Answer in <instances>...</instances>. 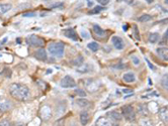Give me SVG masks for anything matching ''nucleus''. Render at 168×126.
Masks as SVG:
<instances>
[{
	"label": "nucleus",
	"mask_w": 168,
	"mask_h": 126,
	"mask_svg": "<svg viewBox=\"0 0 168 126\" xmlns=\"http://www.w3.org/2000/svg\"><path fill=\"white\" fill-rule=\"evenodd\" d=\"M103 9H104V7H101V6H95L91 11H89V14H97V13H100Z\"/></svg>",
	"instance_id": "obj_26"
},
{
	"label": "nucleus",
	"mask_w": 168,
	"mask_h": 126,
	"mask_svg": "<svg viewBox=\"0 0 168 126\" xmlns=\"http://www.w3.org/2000/svg\"><path fill=\"white\" fill-rule=\"evenodd\" d=\"M60 86L65 89L74 88V87L76 86V83H75L74 79L71 76H65L61 81H60Z\"/></svg>",
	"instance_id": "obj_5"
},
{
	"label": "nucleus",
	"mask_w": 168,
	"mask_h": 126,
	"mask_svg": "<svg viewBox=\"0 0 168 126\" xmlns=\"http://www.w3.org/2000/svg\"><path fill=\"white\" fill-rule=\"evenodd\" d=\"M161 85L164 89L168 90V75H165V76L162 77L161 79Z\"/></svg>",
	"instance_id": "obj_25"
},
{
	"label": "nucleus",
	"mask_w": 168,
	"mask_h": 126,
	"mask_svg": "<svg viewBox=\"0 0 168 126\" xmlns=\"http://www.w3.org/2000/svg\"><path fill=\"white\" fill-rule=\"evenodd\" d=\"M43 1H49V0H43Z\"/></svg>",
	"instance_id": "obj_41"
},
{
	"label": "nucleus",
	"mask_w": 168,
	"mask_h": 126,
	"mask_svg": "<svg viewBox=\"0 0 168 126\" xmlns=\"http://www.w3.org/2000/svg\"><path fill=\"white\" fill-rule=\"evenodd\" d=\"M157 53L163 61H168V49L167 47H158L157 49Z\"/></svg>",
	"instance_id": "obj_11"
},
{
	"label": "nucleus",
	"mask_w": 168,
	"mask_h": 126,
	"mask_svg": "<svg viewBox=\"0 0 168 126\" xmlns=\"http://www.w3.org/2000/svg\"><path fill=\"white\" fill-rule=\"evenodd\" d=\"M51 7L52 8H63L64 7V3H62V2H58V3L52 4L51 5Z\"/></svg>",
	"instance_id": "obj_29"
},
{
	"label": "nucleus",
	"mask_w": 168,
	"mask_h": 126,
	"mask_svg": "<svg viewBox=\"0 0 168 126\" xmlns=\"http://www.w3.org/2000/svg\"><path fill=\"white\" fill-rule=\"evenodd\" d=\"M12 5L10 3H0V15H3L4 13L8 12L9 10H11Z\"/></svg>",
	"instance_id": "obj_15"
},
{
	"label": "nucleus",
	"mask_w": 168,
	"mask_h": 126,
	"mask_svg": "<svg viewBox=\"0 0 168 126\" xmlns=\"http://www.w3.org/2000/svg\"><path fill=\"white\" fill-rule=\"evenodd\" d=\"M147 62H148V61H147ZM148 66H149V67L151 68V69H154V67H153V66L151 65V63H150V62H148Z\"/></svg>",
	"instance_id": "obj_36"
},
{
	"label": "nucleus",
	"mask_w": 168,
	"mask_h": 126,
	"mask_svg": "<svg viewBox=\"0 0 168 126\" xmlns=\"http://www.w3.org/2000/svg\"><path fill=\"white\" fill-rule=\"evenodd\" d=\"M147 2H148V3H153V2H154V0H146Z\"/></svg>",
	"instance_id": "obj_37"
},
{
	"label": "nucleus",
	"mask_w": 168,
	"mask_h": 126,
	"mask_svg": "<svg viewBox=\"0 0 168 126\" xmlns=\"http://www.w3.org/2000/svg\"><path fill=\"white\" fill-rule=\"evenodd\" d=\"M35 57L37 58L39 61H46L47 60V52H46V50L45 49H39L38 50H35Z\"/></svg>",
	"instance_id": "obj_10"
},
{
	"label": "nucleus",
	"mask_w": 168,
	"mask_h": 126,
	"mask_svg": "<svg viewBox=\"0 0 168 126\" xmlns=\"http://www.w3.org/2000/svg\"><path fill=\"white\" fill-rule=\"evenodd\" d=\"M15 126H25V124H22V123H19V124H16Z\"/></svg>",
	"instance_id": "obj_38"
},
{
	"label": "nucleus",
	"mask_w": 168,
	"mask_h": 126,
	"mask_svg": "<svg viewBox=\"0 0 168 126\" xmlns=\"http://www.w3.org/2000/svg\"><path fill=\"white\" fill-rule=\"evenodd\" d=\"M40 115H41V117H42V118H43L44 120H49V119L51 118V116H52V111H51L50 107L44 106V107L41 109Z\"/></svg>",
	"instance_id": "obj_6"
},
{
	"label": "nucleus",
	"mask_w": 168,
	"mask_h": 126,
	"mask_svg": "<svg viewBox=\"0 0 168 126\" xmlns=\"http://www.w3.org/2000/svg\"><path fill=\"white\" fill-rule=\"evenodd\" d=\"M64 34H65V37H67L68 38H70V40H74V41L79 40V37H78L76 31L72 28H68V29H66V31H64Z\"/></svg>",
	"instance_id": "obj_8"
},
{
	"label": "nucleus",
	"mask_w": 168,
	"mask_h": 126,
	"mask_svg": "<svg viewBox=\"0 0 168 126\" xmlns=\"http://www.w3.org/2000/svg\"><path fill=\"white\" fill-rule=\"evenodd\" d=\"M158 115L163 122H168V108L167 107H162L158 111Z\"/></svg>",
	"instance_id": "obj_9"
},
{
	"label": "nucleus",
	"mask_w": 168,
	"mask_h": 126,
	"mask_svg": "<svg viewBox=\"0 0 168 126\" xmlns=\"http://www.w3.org/2000/svg\"><path fill=\"white\" fill-rule=\"evenodd\" d=\"M140 124L142 126H154L150 120H142V121L140 122Z\"/></svg>",
	"instance_id": "obj_28"
},
{
	"label": "nucleus",
	"mask_w": 168,
	"mask_h": 126,
	"mask_svg": "<svg viewBox=\"0 0 168 126\" xmlns=\"http://www.w3.org/2000/svg\"><path fill=\"white\" fill-rule=\"evenodd\" d=\"M35 13L34 12H26L23 14V16H25V17H32V16H35Z\"/></svg>",
	"instance_id": "obj_35"
},
{
	"label": "nucleus",
	"mask_w": 168,
	"mask_h": 126,
	"mask_svg": "<svg viewBox=\"0 0 168 126\" xmlns=\"http://www.w3.org/2000/svg\"><path fill=\"white\" fill-rule=\"evenodd\" d=\"M98 3H100L101 5H106L109 3V0H97Z\"/></svg>",
	"instance_id": "obj_34"
},
{
	"label": "nucleus",
	"mask_w": 168,
	"mask_h": 126,
	"mask_svg": "<svg viewBox=\"0 0 168 126\" xmlns=\"http://www.w3.org/2000/svg\"><path fill=\"white\" fill-rule=\"evenodd\" d=\"M76 104L79 107H82V108H86V107L90 106V102H89L87 99H85V98H79V99H77V100H76Z\"/></svg>",
	"instance_id": "obj_16"
},
{
	"label": "nucleus",
	"mask_w": 168,
	"mask_h": 126,
	"mask_svg": "<svg viewBox=\"0 0 168 126\" xmlns=\"http://www.w3.org/2000/svg\"><path fill=\"white\" fill-rule=\"evenodd\" d=\"M89 119H90V116H89L87 111H82V112L80 113V122L82 125L85 126L89 122Z\"/></svg>",
	"instance_id": "obj_12"
},
{
	"label": "nucleus",
	"mask_w": 168,
	"mask_h": 126,
	"mask_svg": "<svg viewBox=\"0 0 168 126\" xmlns=\"http://www.w3.org/2000/svg\"><path fill=\"white\" fill-rule=\"evenodd\" d=\"M113 44L116 50H122L125 47V43L124 40H122V37H113Z\"/></svg>",
	"instance_id": "obj_7"
},
{
	"label": "nucleus",
	"mask_w": 168,
	"mask_h": 126,
	"mask_svg": "<svg viewBox=\"0 0 168 126\" xmlns=\"http://www.w3.org/2000/svg\"><path fill=\"white\" fill-rule=\"evenodd\" d=\"M123 79H124L126 83H133L135 82V80H136V77H135V75L133 73H127L124 75Z\"/></svg>",
	"instance_id": "obj_18"
},
{
	"label": "nucleus",
	"mask_w": 168,
	"mask_h": 126,
	"mask_svg": "<svg viewBox=\"0 0 168 126\" xmlns=\"http://www.w3.org/2000/svg\"><path fill=\"white\" fill-rule=\"evenodd\" d=\"M122 115L128 121H134L136 119V112L131 105H126L122 107Z\"/></svg>",
	"instance_id": "obj_3"
},
{
	"label": "nucleus",
	"mask_w": 168,
	"mask_h": 126,
	"mask_svg": "<svg viewBox=\"0 0 168 126\" xmlns=\"http://www.w3.org/2000/svg\"><path fill=\"white\" fill-rule=\"evenodd\" d=\"M132 61H133V64H135V66H138L140 64V60L136 56H132Z\"/></svg>",
	"instance_id": "obj_31"
},
{
	"label": "nucleus",
	"mask_w": 168,
	"mask_h": 126,
	"mask_svg": "<svg viewBox=\"0 0 168 126\" xmlns=\"http://www.w3.org/2000/svg\"><path fill=\"white\" fill-rule=\"evenodd\" d=\"M89 70H90V68H89V65H87V64H83L81 67L77 68L78 73H88Z\"/></svg>",
	"instance_id": "obj_22"
},
{
	"label": "nucleus",
	"mask_w": 168,
	"mask_h": 126,
	"mask_svg": "<svg viewBox=\"0 0 168 126\" xmlns=\"http://www.w3.org/2000/svg\"><path fill=\"white\" fill-rule=\"evenodd\" d=\"M87 47L91 50V52H97L100 47L97 43H90V44H87Z\"/></svg>",
	"instance_id": "obj_23"
},
{
	"label": "nucleus",
	"mask_w": 168,
	"mask_h": 126,
	"mask_svg": "<svg viewBox=\"0 0 168 126\" xmlns=\"http://www.w3.org/2000/svg\"><path fill=\"white\" fill-rule=\"evenodd\" d=\"M107 117H109L110 119L115 120V121H121L123 119V115L122 113L116 112V111H112V112L107 113Z\"/></svg>",
	"instance_id": "obj_13"
},
{
	"label": "nucleus",
	"mask_w": 168,
	"mask_h": 126,
	"mask_svg": "<svg viewBox=\"0 0 168 126\" xmlns=\"http://www.w3.org/2000/svg\"><path fill=\"white\" fill-rule=\"evenodd\" d=\"M159 40H160V35H159V34H150L149 35V41L152 44H156L158 43Z\"/></svg>",
	"instance_id": "obj_21"
},
{
	"label": "nucleus",
	"mask_w": 168,
	"mask_h": 126,
	"mask_svg": "<svg viewBox=\"0 0 168 126\" xmlns=\"http://www.w3.org/2000/svg\"><path fill=\"white\" fill-rule=\"evenodd\" d=\"M139 111H140V114L142 113L143 115H147V109H146V107L139 106Z\"/></svg>",
	"instance_id": "obj_33"
},
{
	"label": "nucleus",
	"mask_w": 168,
	"mask_h": 126,
	"mask_svg": "<svg viewBox=\"0 0 168 126\" xmlns=\"http://www.w3.org/2000/svg\"><path fill=\"white\" fill-rule=\"evenodd\" d=\"M164 1H165V3L168 4V0H164Z\"/></svg>",
	"instance_id": "obj_40"
},
{
	"label": "nucleus",
	"mask_w": 168,
	"mask_h": 126,
	"mask_svg": "<svg viewBox=\"0 0 168 126\" xmlns=\"http://www.w3.org/2000/svg\"><path fill=\"white\" fill-rule=\"evenodd\" d=\"M95 126H112V123L104 117H100L95 123Z\"/></svg>",
	"instance_id": "obj_17"
},
{
	"label": "nucleus",
	"mask_w": 168,
	"mask_h": 126,
	"mask_svg": "<svg viewBox=\"0 0 168 126\" xmlns=\"http://www.w3.org/2000/svg\"><path fill=\"white\" fill-rule=\"evenodd\" d=\"M134 34H135V37H136L137 40H140V37H139V29H138V26L137 25H134Z\"/></svg>",
	"instance_id": "obj_30"
},
{
	"label": "nucleus",
	"mask_w": 168,
	"mask_h": 126,
	"mask_svg": "<svg viewBox=\"0 0 168 126\" xmlns=\"http://www.w3.org/2000/svg\"><path fill=\"white\" fill-rule=\"evenodd\" d=\"M9 92L11 96L18 101H26L31 97V91L28 86L22 84L14 83L11 84L9 87Z\"/></svg>",
	"instance_id": "obj_1"
},
{
	"label": "nucleus",
	"mask_w": 168,
	"mask_h": 126,
	"mask_svg": "<svg viewBox=\"0 0 168 126\" xmlns=\"http://www.w3.org/2000/svg\"><path fill=\"white\" fill-rule=\"evenodd\" d=\"M93 31H94L95 34L98 35V37H103V35L106 34V31H104L103 29L101 28L99 25H97V24L93 25Z\"/></svg>",
	"instance_id": "obj_20"
},
{
	"label": "nucleus",
	"mask_w": 168,
	"mask_h": 126,
	"mask_svg": "<svg viewBox=\"0 0 168 126\" xmlns=\"http://www.w3.org/2000/svg\"><path fill=\"white\" fill-rule=\"evenodd\" d=\"M48 50L52 56L57 57V58H62L64 55L65 50V44L61 41H55V43H51L48 47Z\"/></svg>",
	"instance_id": "obj_2"
},
{
	"label": "nucleus",
	"mask_w": 168,
	"mask_h": 126,
	"mask_svg": "<svg viewBox=\"0 0 168 126\" xmlns=\"http://www.w3.org/2000/svg\"><path fill=\"white\" fill-rule=\"evenodd\" d=\"M72 64L73 66H76V67H81L83 64H84V59L82 56H78L76 57V59H74L73 61H72Z\"/></svg>",
	"instance_id": "obj_19"
},
{
	"label": "nucleus",
	"mask_w": 168,
	"mask_h": 126,
	"mask_svg": "<svg viewBox=\"0 0 168 126\" xmlns=\"http://www.w3.org/2000/svg\"><path fill=\"white\" fill-rule=\"evenodd\" d=\"M140 22H148L150 20H152V16L149 15V14H143V15H141L139 18H138Z\"/></svg>",
	"instance_id": "obj_24"
},
{
	"label": "nucleus",
	"mask_w": 168,
	"mask_h": 126,
	"mask_svg": "<svg viewBox=\"0 0 168 126\" xmlns=\"http://www.w3.org/2000/svg\"><path fill=\"white\" fill-rule=\"evenodd\" d=\"M127 93V92H131V90H124V93Z\"/></svg>",
	"instance_id": "obj_39"
},
{
	"label": "nucleus",
	"mask_w": 168,
	"mask_h": 126,
	"mask_svg": "<svg viewBox=\"0 0 168 126\" xmlns=\"http://www.w3.org/2000/svg\"><path fill=\"white\" fill-rule=\"evenodd\" d=\"M28 43L31 44L32 47H44L45 44V40H43L42 37H40L39 35H35V34H32L31 37L28 38Z\"/></svg>",
	"instance_id": "obj_4"
},
{
	"label": "nucleus",
	"mask_w": 168,
	"mask_h": 126,
	"mask_svg": "<svg viewBox=\"0 0 168 126\" xmlns=\"http://www.w3.org/2000/svg\"><path fill=\"white\" fill-rule=\"evenodd\" d=\"M93 84H94V81L92 79H87L84 82V85H85L86 89H87L89 92H94L97 90V87H94Z\"/></svg>",
	"instance_id": "obj_14"
},
{
	"label": "nucleus",
	"mask_w": 168,
	"mask_h": 126,
	"mask_svg": "<svg viewBox=\"0 0 168 126\" xmlns=\"http://www.w3.org/2000/svg\"><path fill=\"white\" fill-rule=\"evenodd\" d=\"M0 126H11V124L8 120H1L0 121Z\"/></svg>",
	"instance_id": "obj_32"
},
{
	"label": "nucleus",
	"mask_w": 168,
	"mask_h": 126,
	"mask_svg": "<svg viewBox=\"0 0 168 126\" xmlns=\"http://www.w3.org/2000/svg\"><path fill=\"white\" fill-rule=\"evenodd\" d=\"M75 93H76L77 96H80L81 98H84L86 96V92L83 89H80V88L75 89Z\"/></svg>",
	"instance_id": "obj_27"
}]
</instances>
